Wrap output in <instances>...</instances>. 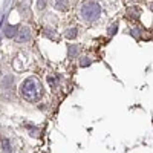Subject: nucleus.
<instances>
[{"mask_svg":"<svg viewBox=\"0 0 153 153\" xmlns=\"http://www.w3.org/2000/svg\"><path fill=\"white\" fill-rule=\"evenodd\" d=\"M31 38V31L28 29V28H22L19 32H17V35H16V40L19 42V43H25V42H28Z\"/></svg>","mask_w":153,"mask_h":153,"instance_id":"obj_3","label":"nucleus"},{"mask_svg":"<svg viewBox=\"0 0 153 153\" xmlns=\"http://www.w3.org/2000/svg\"><path fill=\"white\" fill-rule=\"evenodd\" d=\"M54 6L58 11L66 12V11H69V0H55V5Z\"/></svg>","mask_w":153,"mask_h":153,"instance_id":"obj_5","label":"nucleus"},{"mask_svg":"<svg viewBox=\"0 0 153 153\" xmlns=\"http://www.w3.org/2000/svg\"><path fill=\"white\" fill-rule=\"evenodd\" d=\"M48 83L52 87H55L57 86V75H48Z\"/></svg>","mask_w":153,"mask_h":153,"instance_id":"obj_8","label":"nucleus"},{"mask_svg":"<svg viewBox=\"0 0 153 153\" xmlns=\"http://www.w3.org/2000/svg\"><path fill=\"white\" fill-rule=\"evenodd\" d=\"M101 14V8L94 2V0H89L86 2L83 6H81V17L86 20V22H94L100 17Z\"/></svg>","mask_w":153,"mask_h":153,"instance_id":"obj_2","label":"nucleus"},{"mask_svg":"<svg viewBox=\"0 0 153 153\" xmlns=\"http://www.w3.org/2000/svg\"><path fill=\"white\" fill-rule=\"evenodd\" d=\"M150 9H152V11H153V2H152V3H150Z\"/></svg>","mask_w":153,"mask_h":153,"instance_id":"obj_12","label":"nucleus"},{"mask_svg":"<svg viewBox=\"0 0 153 153\" xmlns=\"http://www.w3.org/2000/svg\"><path fill=\"white\" fill-rule=\"evenodd\" d=\"M89 65H91V60H89L87 57H81V58H80V66H81V68H86V66H89Z\"/></svg>","mask_w":153,"mask_h":153,"instance_id":"obj_9","label":"nucleus"},{"mask_svg":"<svg viewBox=\"0 0 153 153\" xmlns=\"http://www.w3.org/2000/svg\"><path fill=\"white\" fill-rule=\"evenodd\" d=\"M20 94L25 100L28 101H35L38 100V97L42 95V87H40V83H38L35 78H28L25 80L22 87H20Z\"/></svg>","mask_w":153,"mask_h":153,"instance_id":"obj_1","label":"nucleus"},{"mask_svg":"<svg viewBox=\"0 0 153 153\" xmlns=\"http://www.w3.org/2000/svg\"><path fill=\"white\" fill-rule=\"evenodd\" d=\"M19 32V26H16V25H8V26L5 28V35L8 38H12V37H16Z\"/></svg>","mask_w":153,"mask_h":153,"instance_id":"obj_4","label":"nucleus"},{"mask_svg":"<svg viewBox=\"0 0 153 153\" xmlns=\"http://www.w3.org/2000/svg\"><path fill=\"white\" fill-rule=\"evenodd\" d=\"M11 81H12V76H6V78L2 81V86L3 87H9L11 86Z\"/></svg>","mask_w":153,"mask_h":153,"instance_id":"obj_10","label":"nucleus"},{"mask_svg":"<svg viewBox=\"0 0 153 153\" xmlns=\"http://www.w3.org/2000/svg\"><path fill=\"white\" fill-rule=\"evenodd\" d=\"M76 35H78V29L76 28H68L65 31V37L69 38V40H74V38H76Z\"/></svg>","mask_w":153,"mask_h":153,"instance_id":"obj_6","label":"nucleus"},{"mask_svg":"<svg viewBox=\"0 0 153 153\" xmlns=\"http://www.w3.org/2000/svg\"><path fill=\"white\" fill-rule=\"evenodd\" d=\"M78 52H80V48H78V46H75V45H71V46H69L68 54H69L71 58H74L75 55H78Z\"/></svg>","mask_w":153,"mask_h":153,"instance_id":"obj_7","label":"nucleus"},{"mask_svg":"<svg viewBox=\"0 0 153 153\" xmlns=\"http://www.w3.org/2000/svg\"><path fill=\"white\" fill-rule=\"evenodd\" d=\"M37 8L40 9V11L45 9L46 8V0H38V2H37Z\"/></svg>","mask_w":153,"mask_h":153,"instance_id":"obj_11","label":"nucleus"}]
</instances>
